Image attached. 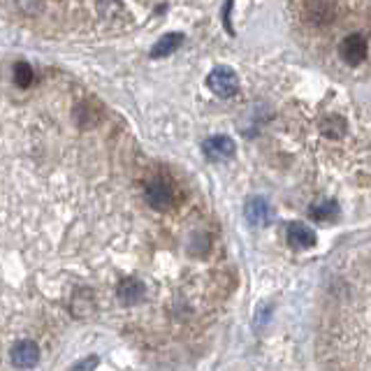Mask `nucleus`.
Wrapping results in <instances>:
<instances>
[{"label":"nucleus","mask_w":371,"mask_h":371,"mask_svg":"<svg viewBox=\"0 0 371 371\" xmlns=\"http://www.w3.org/2000/svg\"><path fill=\"white\" fill-rule=\"evenodd\" d=\"M288 241L295 248H309L316 244V232L304 223H290L288 225Z\"/></svg>","instance_id":"0eeeda50"},{"label":"nucleus","mask_w":371,"mask_h":371,"mask_svg":"<svg viewBox=\"0 0 371 371\" xmlns=\"http://www.w3.org/2000/svg\"><path fill=\"white\" fill-rule=\"evenodd\" d=\"M15 79H17V84L21 86V89H26V86L33 82V70H31V65H28V63H17V67H15Z\"/></svg>","instance_id":"9b49d317"},{"label":"nucleus","mask_w":371,"mask_h":371,"mask_svg":"<svg viewBox=\"0 0 371 371\" xmlns=\"http://www.w3.org/2000/svg\"><path fill=\"white\" fill-rule=\"evenodd\" d=\"M144 198L153 209H163L165 212V209H170V205L174 202V193L165 181H151L144 191Z\"/></svg>","instance_id":"39448f33"},{"label":"nucleus","mask_w":371,"mask_h":371,"mask_svg":"<svg viewBox=\"0 0 371 371\" xmlns=\"http://www.w3.org/2000/svg\"><path fill=\"white\" fill-rule=\"evenodd\" d=\"M184 42V35H179V33H167L165 37H160L156 44H153L151 49V56L153 58H165L170 56V53H174L179 49V44Z\"/></svg>","instance_id":"1a4fd4ad"},{"label":"nucleus","mask_w":371,"mask_h":371,"mask_svg":"<svg viewBox=\"0 0 371 371\" xmlns=\"http://www.w3.org/2000/svg\"><path fill=\"white\" fill-rule=\"evenodd\" d=\"M10 360L15 367L19 369H31L35 367V364L40 362V348L35 341H17L15 346H12V353H10Z\"/></svg>","instance_id":"f03ea898"},{"label":"nucleus","mask_w":371,"mask_h":371,"mask_svg":"<svg viewBox=\"0 0 371 371\" xmlns=\"http://www.w3.org/2000/svg\"><path fill=\"white\" fill-rule=\"evenodd\" d=\"M96 364H98V360H96V357H91V360H82V362H77V364H74V369H89V367H96Z\"/></svg>","instance_id":"f8f14e48"},{"label":"nucleus","mask_w":371,"mask_h":371,"mask_svg":"<svg viewBox=\"0 0 371 371\" xmlns=\"http://www.w3.org/2000/svg\"><path fill=\"white\" fill-rule=\"evenodd\" d=\"M202 151L209 160H227L234 156V141L225 135H216V137L205 139Z\"/></svg>","instance_id":"20e7f679"},{"label":"nucleus","mask_w":371,"mask_h":371,"mask_svg":"<svg viewBox=\"0 0 371 371\" xmlns=\"http://www.w3.org/2000/svg\"><path fill=\"white\" fill-rule=\"evenodd\" d=\"M367 51H369L367 40H364L362 35H357V33L355 35H348L339 46L341 58L346 60L348 65H360L362 60L367 58Z\"/></svg>","instance_id":"7ed1b4c3"},{"label":"nucleus","mask_w":371,"mask_h":371,"mask_svg":"<svg viewBox=\"0 0 371 371\" xmlns=\"http://www.w3.org/2000/svg\"><path fill=\"white\" fill-rule=\"evenodd\" d=\"M117 293L123 304H135V302H139L141 297H144V286H141V281L137 279H123L119 283Z\"/></svg>","instance_id":"6e6552de"},{"label":"nucleus","mask_w":371,"mask_h":371,"mask_svg":"<svg viewBox=\"0 0 371 371\" xmlns=\"http://www.w3.org/2000/svg\"><path fill=\"white\" fill-rule=\"evenodd\" d=\"M244 216L251 225H267L269 218H272V209H269L267 200L262 198H251L244 207Z\"/></svg>","instance_id":"423d86ee"},{"label":"nucleus","mask_w":371,"mask_h":371,"mask_svg":"<svg viewBox=\"0 0 371 371\" xmlns=\"http://www.w3.org/2000/svg\"><path fill=\"white\" fill-rule=\"evenodd\" d=\"M207 86L218 98H232L234 93L239 91V77L232 67L221 65V67H216V70H212V74L207 77Z\"/></svg>","instance_id":"f257e3e1"},{"label":"nucleus","mask_w":371,"mask_h":371,"mask_svg":"<svg viewBox=\"0 0 371 371\" xmlns=\"http://www.w3.org/2000/svg\"><path fill=\"white\" fill-rule=\"evenodd\" d=\"M336 216V205L334 202H322V205H316L311 209V218L316 221H329Z\"/></svg>","instance_id":"9d476101"}]
</instances>
